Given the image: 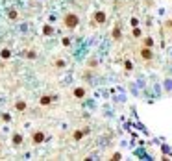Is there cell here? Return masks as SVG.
Here are the masks:
<instances>
[{"mask_svg":"<svg viewBox=\"0 0 172 161\" xmlns=\"http://www.w3.org/2000/svg\"><path fill=\"white\" fill-rule=\"evenodd\" d=\"M13 108H15L17 113H24V111H28V102H26L24 98H17L15 104H13Z\"/></svg>","mask_w":172,"mask_h":161,"instance_id":"3","label":"cell"},{"mask_svg":"<svg viewBox=\"0 0 172 161\" xmlns=\"http://www.w3.org/2000/svg\"><path fill=\"white\" fill-rule=\"evenodd\" d=\"M124 69H126V70H131V69H133L131 61H124Z\"/></svg>","mask_w":172,"mask_h":161,"instance_id":"19","label":"cell"},{"mask_svg":"<svg viewBox=\"0 0 172 161\" xmlns=\"http://www.w3.org/2000/svg\"><path fill=\"white\" fill-rule=\"evenodd\" d=\"M0 57H2L4 61H9L11 57H13V52H11L9 48H2L0 50Z\"/></svg>","mask_w":172,"mask_h":161,"instance_id":"10","label":"cell"},{"mask_svg":"<svg viewBox=\"0 0 172 161\" xmlns=\"http://www.w3.org/2000/svg\"><path fill=\"white\" fill-rule=\"evenodd\" d=\"M46 139V133L43 132V130H33L32 135H30V143L33 144V146H39V144H43Z\"/></svg>","mask_w":172,"mask_h":161,"instance_id":"2","label":"cell"},{"mask_svg":"<svg viewBox=\"0 0 172 161\" xmlns=\"http://www.w3.org/2000/svg\"><path fill=\"white\" fill-rule=\"evenodd\" d=\"M56 98H57V96H54V95H41V98H39V106H43V108H48V106L52 104Z\"/></svg>","mask_w":172,"mask_h":161,"instance_id":"8","label":"cell"},{"mask_svg":"<svg viewBox=\"0 0 172 161\" xmlns=\"http://www.w3.org/2000/svg\"><path fill=\"white\" fill-rule=\"evenodd\" d=\"M133 37H141V30L137 28V26L133 28Z\"/></svg>","mask_w":172,"mask_h":161,"instance_id":"20","label":"cell"},{"mask_svg":"<svg viewBox=\"0 0 172 161\" xmlns=\"http://www.w3.org/2000/svg\"><path fill=\"white\" fill-rule=\"evenodd\" d=\"M85 133H89V130L87 128H85V130H76V132H74V141H81V137H83L85 135Z\"/></svg>","mask_w":172,"mask_h":161,"instance_id":"12","label":"cell"},{"mask_svg":"<svg viewBox=\"0 0 172 161\" xmlns=\"http://www.w3.org/2000/svg\"><path fill=\"white\" fill-rule=\"evenodd\" d=\"M7 17H9L11 21H17V19H19V11L17 9H9V11H7Z\"/></svg>","mask_w":172,"mask_h":161,"instance_id":"15","label":"cell"},{"mask_svg":"<svg viewBox=\"0 0 172 161\" xmlns=\"http://www.w3.org/2000/svg\"><path fill=\"white\" fill-rule=\"evenodd\" d=\"M52 65L56 67V69H65V67H67V61H65L63 57H56V59L52 61Z\"/></svg>","mask_w":172,"mask_h":161,"instance_id":"11","label":"cell"},{"mask_svg":"<svg viewBox=\"0 0 172 161\" xmlns=\"http://www.w3.org/2000/svg\"><path fill=\"white\" fill-rule=\"evenodd\" d=\"M139 54H141V57H143L144 61H152L154 59V52H152V48H148V46H141Z\"/></svg>","mask_w":172,"mask_h":161,"instance_id":"6","label":"cell"},{"mask_svg":"<svg viewBox=\"0 0 172 161\" xmlns=\"http://www.w3.org/2000/svg\"><path fill=\"white\" fill-rule=\"evenodd\" d=\"M61 24H63L67 30H76L78 24H80V17H78V13L69 11V13L63 15V19H61Z\"/></svg>","mask_w":172,"mask_h":161,"instance_id":"1","label":"cell"},{"mask_svg":"<svg viewBox=\"0 0 172 161\" xmlns=\"http://www.w3.org/2000/svg\"><path fill=\"white\" fill-rule=\"evenodd\" d=\"M61 45H63V46H70V45H72V39H70V37H61Z\"/></svg>","mask_w":172,"mask_h":161,"instance_id":"17","label":"cell"},{"mask_svg":"<svg viewBox=\"0 0 172 161\" xmlns=\"http://www.w3.org/2000/svg\"><path fill=\"white\" fill-rule=\"evenodd\" d=\"M72 96L78 98V100H83V98L87 96V89H85L83 85H78V87L72 89Z\"/></svg>","mask_w":172,"mask_h":161,"instance_id":"5","label":"cell"},{"mask_svg":"<svg viewBox=\"0 0 172 161\" xmlns=\"http://www.w3.org/2000/svg\"><path fill=\"white\" fill-rule=\"evenodd\" d=\"M105 19H107V15H105V11H102V9H96L95 15H93V21H95V24H104Z\"/></svg>","mask_w":172,"mask_h":161,"instance_id":"7","label":"cell"},{"mask_svg":"<svg viewBox=\"0 0 172 161\" xmlns=\"http://www.w3.org/2000/svg\"><path fill=\"white\" fill-rule=\"evenodd\" d=\"M111 159H120V154H119V152H117V154H113Z\"/></svg>","mask_w":172,"mask_h":161,"instance_id":"22","label":"cell"},{"mask_svg":"<svg viewBox=\"0 0 172 161\" xmlns=\"http://www.w3.org/2000/svg\"><path fill=\"white\" fill-rule=\"evenodd\" d=\"M143 46L152 48V46H154V39H152V37H144V39H143Z\"/></svg>","mask_w":172,"mask_h":161,"instance_id":"16","label":"cell"},{"mask_svg":"<svg viewBox=\"0 0 172 161\" xmlns=\"http://www.w3.org/2000/svg\"><path fill=\"white\" fill-rule=\"evenodd\" d=\"M0 74H2V69H0Z\"/></svg>","mask_w":172,"mask_h":161,"instance_id":"25","label":"cell"},{"mask_svg":"<svg viewBox=\"0 0 172 161\" xmlns=\"http://www.w3.org/2000/svg\"><path fill=\"white\" fill-rule=\"evenodd\" d=\"M130 22H131V26H133V28H135V26L139 24V21H137V19H135V17H131V21H130Z\"/></svg>","mask_w":172,"mask_h":161,"instance_id":"21","label":"cell"},{"mask_svg":"<svg viewBox=\"0 0 172 161\" xmlns=\"http://www.w3.org/2000/svg\"><path fill=\"white\" fill-rule=\"evenodd\" d=\"M43 35H54V26L52 24H45L43 26Z\"/></svg>","mask_w":172,"mask_h":161,"instance_id":"13","label":"cell"},{"mask_svg":"<svg viewBox=\"0 0 172 161\" xmlns=\"http://www.w3.org/2000/svg\"><path fill=\"white\" fill-rule=\"evenodd\" d=\"M111 35H113V39H117V41H119V39L122 37V32H120V26H115V28H113V32H111Z\"/></svg>","mask_w":172,"mask_h":161,"instance_id":"14","label":"cell"},{"mask_svg":"<svg viewBox=\"0 0 172 161\" xmlns=\"http://www.w3.org/2000/svg\"><path fill=\"white\" fill-rule=\"evenodd\" d=\"M0 148H2V141H0Z\"/></svg>","mask_w":172,"mask_h":161,"instance_id":"24","label":"cell"},{"mask_svg":"<svg viewBox=\"0 0 172 161\" xmlns=\"http://www.w3.org/2000/svg\"><path fill=\"white\" fill-rule=\"evenodd\" d=\"M22 143H24V135H22L21 132H13L11 133V144L13 146H22Z\"/></svg>","mask_w":172,"mask_h":161,"instance_id":"4","label":"cell"},{"mask_svg":"<svg viewBox=\"0 0 172 161\" xmlns=\"http://www.w3.org/2000/svg\"><path fill=\"white\" fill-rule=\"evenodd\" d=\"M169 26H170V28H172V21H170V22H169Z\"/></svg>","mask_w":172,"mask_h":161,"instance_id":"23","label":"cell"},{"mask_svg":"<svg viewBox=\"0 0 172 161\" xmlns=\"http://www.w3.org/2000/svg\"><path fill=\"white\" fill-rule=\"evenodd\" d=\"M0 117H2V120H4V122H9V120H11V115H9V113H2Z\"/></svg>","mask_w":172,"mask_h":161,"instance_id":"18","label":"cell"},{"mask_svg":"<svg viewBox=\"0 0 172 161\" xmlns=\"http://www.w3.org/2000/svg\"><path fill=\"white\" fill-rule=\"evenodd\" d=\"M22 56H24L26 59L33 61V59H37V50H33V48H30V50H24V52H22Z\"/></svg>","mask_w":172,"mask_h":161,"instance_id":"9","label":"cell"}]
</instances>
